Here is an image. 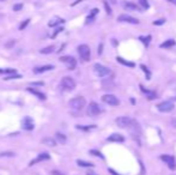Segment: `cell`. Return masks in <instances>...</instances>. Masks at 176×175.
Returning <instances> with one entry per match:
<instances>
[{
    "label": "cell",
    "mask_w": 176,
    "mask_h": 175,
    "mask_svg": "<svg viewBox=\"0 0 176 175\" xmlns=\"http://www.w3.org/2000/svg\"><path fill=\"white\" fill-rule=\"evenodd\" d=\"M68 106L71 107V109L73 110H81L85 106H86V100L81 96H78V97H74L72 98L70 102H68Z\"/></svg>",
    "instance_id": "cell-1"
},
{
    "label": "cell",
    "mask_w": 176,
    "mask_h": 175,
    "mask_svg": "<svg viewBox=\"0 0 176 175\" xmlns=\"http://www.w3.org/2000/svg\"><path fill=\"white\" fill-rule=\"evenodd\" d=\"M60 85L64 90L66 91H72L74 88H76V82L71 78V77H64L60 82Z\"/></svg>",
    "instance_id": "cell-2"
},
{
    "label": "cell",
    "mask_w": 176,
    "mask_h": 175,
    "mask_svg": "<svg viewBox=\"0 0 176 175\" xmlns=\"http://www.w3.org/2000/svg\"><path fill=\"white\" fill-rule=\"evenodd\" d=\"M78 54H79V56L84 61H89V60H90V55H91V52H90L89 46L80 44V46L78 47Z\"/></svg>",
    "instance_id": "cell-3"
},
{
    "label": "cell",
    "mask_w": 176,
    "mask_h": 175,
    "mask_svg": "<svg viewBox=\"0 0 176 175\" xmlns=\"http://www.w3.org/2000/svg\"><path fill=\"white\" fill-rule=\"evenodd\" d=\"M60 61H61L63 64H65L68 70H74V69L77 67V60L74 59L73 56H71V55L61 56V58H60Z\"/></svg>",
    "instance_id": "cell-4"
},
{
    "label": "cell",
    "mask_w": 176,
    "mask_h": 175,
    "mask_svg": "<svg viewBox=\"0 0 176 175\" xmlns=\"http://www.w3.org/2000/svg\"><path fill=\"white\" fill-rule=\"evenodd\" d=\"M101 112H102V109H101V107L96 102L89 103L87 109H86V113H87V115H89V116H97V115L101 114Z\"/></svg>",
    "instance_id": "cell-5"
},
{
    "label": "cell",
    "mask_w": 176,
    "mask_h": 175,
    "mask_svg": "<svg viewBox=\"0 0 176 175\" xmlns=\"http://www.w3.org/2000/svg\"><path fill=\"white\" fill-rule=\"evenodd\" d=\"M94 71H95V73H96L98 77H102V78L110 74V70H109L108 67L101 65V64H95V65H94Z\"/></svg>",
    "instance_id": "cell-6"
},
{
    "label": "cell",
    "mask_w": 176,
    "mask_h": 175,
    "mask_svg": "<svg viewBox=\"0 0 176 175\" xmlns=\"http://www.w3.org/2000/svg\"><path fill=\"white\" fill-rule=\"evenodd\" d=\"M116 124L119 127L121 128H127V127H131L132 124H133V120L131 118H128V116H119L116 120Z\"/></svg>",
    "instance_id": "cell-7"
},
{
    "label": "cell",
    "mask_w": 176,
    "mask_h": 175,
    "mask_svg": "<svg viewBox=\"0 0 176 175\" xmlns=\"http://www.w3.org/2000/svg\"><path fill=\"white\" fill-rule=\"evenodd\" d=\"M102 101H103L104 103L109 104V106H113V107H115V106H119V104H120V100L117 98L116 96L111 95V94L103 95V96H102Z\"/></svg>",
    "instance_id": "cell-8"
},
{
    "label": "cell",
    "mask_w": 176,
    "mask_h": 175,
    "mask_svg": "<svg viewBox=\"0 0 176 175\" xmlns=\"http://www.w3.org/2000/svg\"><path fill=\"white\" fill-rule=\"evenodd\" d=\"M174 108H175V104L171 101H164V102H161L159 104H157V109L162 113H169Z\"/></svg>",
    "instance_id": "cell-9"
},
{
    "label": "cell",
    "mask_w": 176,
    "mask_h": 175,
    "mask_svg": "<svg viewBox=\"0 0 176 175\" xmlns=\"http://www.w3.org/2000/svg\"><path fill=\"white\" fill-rule=\"evenodd\" d=\"M35 127V124H34V120L30 118V116H25V118L22 120V128L25 130V131H31L34 130Z\"/></svg>",
    "instance_id": "cell-10"
},
{
    "label": "cell",
    "mask_w": 176,
    "mask_h": 175,
    "mask_svg": "<svg viewBox=\"0 0 176 175\" xmlns=\"http://www.w3.org/2000/svg\"><path fill=\"white\" fill-rule=\"evenodd\" d=\"M161 160L163 162H165V164L170 168V169H175L176 168V162L175 158L171 155H161Z\"/></svg>",
    "instance_id": "cell-11"
},
{
    "label": "cell",
    "mask_w": 176,
    "mask_h": 175,
    "mask_svg": "<svg viewBox=\"0 0 176 175\" xmlns=\"http://www.w3.org/2000/svg\"><path fill=\"white\" fill-rule=\"evenodd\" d=\"M117 20L122 23H129V24H139V20L137 18H133L128 15H120L117 17Z\"/></svg>",
    "instance_id": "cell-12"
},
{
    "label": "cell",
    "mask_w": 176,
    "mask_h": 175,
    "mask_svg": "<svg viewBox=\"0 0 176 175\" xmlns=\"http://www.w3.org/2000/svg\"><path fill=\"white\" fill-rule=\"evenodd\" d=\"M50 158V156H49V154H47V152H42V154H40L36 158H34L31 162H30V167H33V166H35V164H37V163H40V162H43V161H46V160H49Z\"/></svg>",
    "instance_id": "cell-13"
},
{
    "label": "cell",
    "mask_w": 176,
    "mask_h": 175,
    "mask_svg": "<svg viewBox=\"0 0 176 175\" xmlns=\"http://www.w3.org/2000/svg\"><path fill=\"white\" fill-rule=\"evenodd\" d=\"M107 140L108 141H115V143H122V141H125V137L120 133H113L111 136H109L107 138Z\"/></svg>",
    "instance_id": "cell-14"
},
{
    "label": "cell",
    "mask_w": 176,
    "mask_h": 175,
    "mask_svg": "<svg viewBox=\"0 0 176 175\" xmlns=\"http://www.w3.org/2000/svg\"><path fill=\"white\" fill-rule=\"evenodd\" d=\"M139 88H140V90H141V93L148 97L149 100H155L156 97H157V95H156V93L155 91H152V90H149V89H145V88L143 86V85H139Z\"/></svg>",
    "instance_id": "cell-15"
},
{
    "label": "cell",
    "mask_w": 176,
    "mask_h": 175,
    "mask_svg": "<svg viewBox=\"0 0 176 175\" xmlns=\"http://www.w3.org/2000/svg\"><path fill=\"white\" fill-rule=\"evenodd\" d=\"M28 91L30 93V94H33L34 96H36V97H39L40 100H42V101H44L47 97H46V95L42 93V91H40V90H37V89H34V88H28Z\"/></svg>",
    "instance_id": "cell-16"
},
{
    "label": "cell",
    "mask_w": 176,
    "mask_h": 175,
    "mask_svg": "<svg viewBox=\"0 0 176 175\" xmlns=\"http://www.w3.org/2000/svg\"><path fill=\"white\" fill-rule=\"evenodd\" d=\"M54 70V66L53 65H43V66H40V67H35L34 69V73H43V72H47V71H52Z\"/></svg>",
    "instance_id": "cell-17"
},
{
    "label": "cell",
    "mask_w": 176,
    "mask_h": 175,
    "mask_svg": "<svg viewBox=\"0 0 176 175\" xmlns=\"http://www.w3.org/2000/svg\"><path fill=\"white\" fill-rule=\"evenodd\" d=\"M122 7L127 11H139V7L135 4L129 3V1H122Z\"/></svg>",
    "instance_id": "cell-18"
},
{
    "label": "cell",
    "mask_w": 176,
    "mask_h": 175,
    "mask_svg": "<svg viewBox=\"0 0 176 175\" xmlns=\"http://www.w3.org/2000/svg\"><path fill=\"white\" fill-rule=\"evenodd\" d=\"M41 141H42V144L48 145V147H55L56 143H57L55 139H53V138H50V137H46V138H43Z\"/></svg>",
    "instance_id": "cell-19"
},
{
    "label": "cell",
    "mask_w": 176,
    "mask_h": 175,
    "mask_svg": "<svg viewBox=\"0 0 176 175\" xmlns=\"http://www.w3.org/2000/svg\"><path fill=\"white\" fill-rule=\"evenodd\" d=\"M116 60H117V63H120V64H122V65H125V66H128V67H131V69H133V67L135 66L134 63H132V61H127V60L122 59L121 56H117V58H116Z\"/></svg>",
    "instance_id": "cell-20"
},
{
    "label": "cell",
    "mask_w": 176,
    "mask_h": 175,
    "mask_svg": "<svg viewBox=\"0 0 176 175\" xmlns=\"http://www.w3.org/2000/svg\"><path fill=\"white\" fill-rule=\"evenodd\" d=\"M102 85H103L104 89H114V88H115V83H114L113 80H110V79L103 80V82H102Z\"/></svg>",
    "instance_id": "cell-21"
},
{
    "label": "cell",
    "mask_w": 176,
    "mask_h": 175,
    "mask_svg": "<svg viewBox=\"0 0 176 175\" xmlns=\"http://www.w3.org/2000/svg\"><path fill=\"white\" fill-rule=\"evenodd\" d=\"M77 164L79 167H84V168H92L94 167V164L91 162H86V161H83V160H78Z\"/></svg>",
    "instance_id": "cell-22"
},
{
    "label": "cell",
    "mask_w": 176,
    "mask_h": 175,
    "mask_svg": "<svg viewBox=\"0 0 176 175\" xmlns=\"http://www.w3.org/2000/svg\"><path fill=\"white\" fill-rule=\"evenodd\" d=\"M55 140L60 144H65L66 143V136L63 133H56L55 134Z\"/></svg>",
    "instance_id": "cell-23"
},
{
    "label": "cell",
    "mask_w": 176,
    "mask_h": 175,
    "mask_svg": "<svg viewBox=\"0 0 176 175\" xmlns=\"http://www.w3.org/2000/svg\"><path fill=\"white\" fill-rule=\"evenodd\" d=\"M98 13V9H94V10H91V13L87 16V18H86V23H90V22H92L94 19H95V17H96V15Z\"/></svg>",
    "instance_id": "cell-24"
},
{
    "label": "cell",
    "mask_w": 176,
    "mask_h": 175,
    "mask_svg": "<svg viewBox=\"0 0 176 175\" xmlns=\"http://www.w3.org/2000/svg\"><path fill=\"white\" fill-rule=\"evenodd\" d=\"M77 128L80 130V131H91V130H95L96 126H95V125H87V126H84V125H77Z\"/></svg>",
    "instance_id": "cell-25"
},
{
    "label": "cell",
    "mask_w": 176,
    "mask_h": 175,
    "mask_svg": "<svg viewBox=\"0 0 176 175\" xmlns=\"http://www.w3.org/2000/svg\"><path fill=\"white\" fill-rule=\"evenodd\" d=\"M175 44H176L175 40H167L165 42H163V43L161 44V48H170V47H172V46H175Z\"/></svg>",
    "instance_id": "cell-26"
},
{
    "label": "cell",
    "mask_w": 176,
    "mask_h": 175,
    "mask_svg": "<svg viewBox=\"0 0 176 175\" xmlns=\"http://www.w3.org/2000/svg\"><path fill=\"white\" fill-rule=\"evenodd\" d=\"M65 20L64 19H61V18H55V19H52L49 23H48V25L49 26H56L57 24H63Z\"/></svg>",
    "instance_id": "cell-27"
},
{
    "label": "cell",
    "mask_w": 176,
    "mask_h": 175,
    "mask_svg": "<svg viewBox=\"0 0 176 175\" xmlns=\"http://www.w3.org/2000/svg\"><path fill=\"white\" fill-rule=\"evenodd\" d=\"M16 73V70L15 69H0V74H15Z\"/></svg>",
    "instance_id": "cell-28"
},
{
    "label": "cell",
    "mask_w": 176,
    "mask_h": 175,
    "mask_svg": "<svg viewBox=\"0 0 176 175\" xmlns=\"http://www.w3.org/2000/svg\"><path fill=\"white\" fill-rule=\"evenodd\" d=\"M54 49H55V47H54V46H49V47L42 48V49L40 50V53H41V54H50V53H53V52H54Z\"/></svg>",
    "instance_id": "cell-29"
},
{
    "label": "cell",
    "mask_w": 176,
    "mask_h": 175,
    "mask_svg": "<svg viewBox=\"0 0 176 175\" xmlns=\"http://www.w3.org/2000/svg\"><path fill=\"white\" fill-rule=\"evenodd\" d=\"M139 40H140V41H141V42H143V43H144L146 47H149V44H150V41H151V35L146 36V37H145V36H140V37H139Z\"/></svg>",
    "instance_id": "cell-30"
},
{
    "label": "cell",
    "mask_w": 176,
    "mask_h": 175,
    "mask_svg": "<svg viewBox=\"0 0 176 175\" xmlns=\"http://www.w3.org/2000/svg\"><path fill=\"white\" fill-rule=\"evenodd\" d=\"M140 69L144 71V73L146 74V79H151V72L149 71V69L146 67L145 65H140Z\"/></svg>",
    "instance_id": "cell-31"
},
{
    "label": "cell",
    "mask_w": 176,
    "mask_h": 175,
    "mask_svg": "<svg viewBox=\"0 0 176 175\" xmlns=\"http://www.w3.org/2000/svg\"><path fill=\"white\" fill-rule=\"evenodd\" d=\"M139 4H140V6H141L144 10H146V9H149V7H150V5H149V3H148V0H139Z\"/></svg>",
    "instance_id": "cell-32"
},
{
    "label": "cell",
    "mask_w": 176,
    "mask_h": 175,
    "mask_svg": "<svg viewBox=\"0 0 176 175\" xmlns=\"http://www.w3.org/2000/svg\"><path fill=\"white\" fill-rule=\"evenodd\" d=\"M90 154L94 155V156H97V157H100V158H102V160H104V156H103L100 151H97V150H90Z\"/></svg>",
    "instance_id": "cell-33"
},
{
    "label": "cell",
    "mask_w": 176,
    "mask_h": 175,
    "mask_svg": "<svg viewBox=\"0 0 176 175\" xmlns=\"http://www.w3.org/2000/svg\"><path fill=\"white\" fill-rule=\"evenodd\" d=\"M29 23H30V19H25V20H24V22L19 25V30H24V29L28 26V24H29Z\"/></svg>",
    "instance_id": "cell-34"
},
{
    "label": "cell",
    "mask_w": 176,
    "mask_h": 175,
    "mask_svg": "<svg viewBox=\"0 0 176 175\" xmlns=\"http://www.w3.org/2000/svg\"><path fill=\"white\" fill-rule=\"evenodd\" d=\"M15 152H12V151H9V152H1V154H0V157H15Z\"/></svg>",
    "instance_id": "cell-35"
},
{
    "label": "cell",
    "mask_w": 176,
    "mask_h": 175,
    "mask_svg": "<svg viewBox=\"0 0 176 175\" xmlns=\"http://www.w3.org/2000/svg\"><path fill=\"white\" fill-rule=\"evenodd\" d=\"M18 79V78H22V76L20 74H10V76H6V80H10V79Z\"/></svg>",
    "instance_id": "cell-36"
},
{
    "label": "cell",
    "mask_w": 176,
    "mask_h": 175,
    "mask_svg": "<svg viewBox=\"0 0 176 175\" xmlns=\"http://www.w3.org/2000/svg\"><path fill=\"white\" fill-rule=\"evenodd\" d=\"M103 5H104V7H105V11H107V13H108V15H111V9H110L109 4H108L107 1H104V3H103Z\"/></svg>",
    "instance_id": "cell-37"
},
{
    "label": "cell",
    "mask_w": 176,
    "mask_h": 175,
    "mask_svg": "<svg viewBox=\"0 0 176 175\" xmlns=\"http://www.w3.org/2000/svg\"><path fill=\"white\" fill-rule=\"evenodd\" d=\"M165 23V19H158V20H155L153 22V25H162Z\"/></svg>",
    "instance_id": "cell-38"
},
{
    "label": "cell",
    "mask_w": 176,
    "mask_h": 175,
    "mask_svg": "<svg viewBox=\"0 0 176 175\" xmlns=\"http://www.w3.org/2000/svg\"><path fill=\"white\" fill-rule=\"evenodd\" d=\"M23 9V5L22 4H18V5H15L13 6V11H20Z\"/></svg>",
    "instance_id": "cell-39"
},
{
    "label": "cell",
    "mask_w": 176,
    "mask_h": 175,
    "mask_svg": "<svg viewBox=\"0 0 176 175\" xmlns=\"http://www.w3.org/2000/svg\"><path fill=\"white\" fill-rule=\"evenodd\" d=\"M52 175H65V174H63V173H60V171H57V170H53V171H52Z\"/></svg>",
    "instance_id": "cell-40"
},
{
    "label": "cell",
    "mask_w": 176,
    "mask_h": 175,
    "mask_svg": "<svg viewBox=\"0 0 176 175\" xmlns=\"http://www.w3.org/2000/svg\"><path fill=\"white\" fill-rule=\"evenodd\" d=\"M108 170H109V173H110V174H113V175H120L119 173H116V171H115V170H113V169H108Z\"/></svg>",
    "instance_id": "cell-41"
},
{
    "label": "cell",
    "mask_w": 176,
    "mask_h": 175,
    "mask_svg": "<svg viewBox=\"0 0 176 175\" xmlns=\"http://www.w3.org/2000/svg\"><path fill=\"white\" fill-rule=\"evenodd\" d=\"M31 85H40V86H42L43 83L42 82H35V83H31Z\"/></svg>",
    "instance_id": "cell-42"
},
{
    "label": "cell",
    "mask_w": 176,
    "mask_h": 175,
    "mask_svg": "<svg viewBox=\"0 0 176 175\" xmlns=\"http://www.w3.org/2000/svg\"><path fill=\"white\" fill-rule=\"evenodd\" d=\"M171 126H172L174 128H176V119H172V120H171Z\"/></svg>",
    "instance_id": "cell-43"
},
{
    "label": "cell",
    "mask_w": 176,
    "mask_h": 175,
    "mask_svg": "<svg viewBox=\"0 0 176 175\" xmlns=\"http://www.w3.org/2000/svg\"><path fill=\"white\" fill-rule=\"evenodd\" d=\"M13 43H15V41H11L10 43H6V47H11V46H12Z\"/></svg>",
    "instance_id": "cell-44"
},
{
    "label": "cell",
    "mask_w": 176,
    "mask_h": 175,
    "mask_svg": "<svg viewBox=\"0 0 176 175\" xmlns=\"http://www.w3.org/2000/svg\"><path fill=\"white\" fill-rule=\"evenodd\" d=\"M102 47H103V44H100V49H98V54H101V53H102Z\"/></svg>",
    "instance_id": "cell-45"
},
{
    "label": "cell",
    "mask_w": 176,
    "mask_h": 175,
    "mask_svg": "<svg viewBox=\"0 0 176 175\" xmlns=\"http://www.w3.org/2000/svg\"><path fill=\"white\" fill-rule=\"evenodd\" d=\"M169 3H171V4H174V5H176V0H168Z\"/></svg>",
    "instance_id": "cell-46"
},
{
    "label": "cell",
    "mask_w": 176,
    "mask_h": 175,
    "mask_svg": "<svg viewBox=\"0 0 176 175\" xmlns=\"http://www.w3.org/2000/svg\"><path fill=\"white\" fill-rule=\"evenodd\" d=\"M109 1H110V3H113V4H115V3H116V0H109Z\"/></svg>",
    "instance_id": "cell-47"
},
{
    "label": "cell",
    "mask_w": 176,
    "mask_h": 175,
    "mask_svg": "<svg viewBox=\"0 0 176 175\" xmlns=\"http://www.w3.org/2000/svg\"><path fill=\"white\" fill-rule=\"evenodd\" d=\"M87 175H94V174H91V173H89V174H87Z\"/></svg>",
    "instance_id": "cell-48"
},
{
    "label": "cell",
    "mask_w": 176,
    "mask_h": 175,
    "mask_svg": "<svg viewBox=\"0 0 176 175\" xmlns=\"http://www.w3.org/2000/svg\"><path fill=\"white\" fill-rule=\"evenodd\" d=\"M3 1H4V0H3Z\"/></svg>",
    "instance_id": "cell-49"
}]
</instances>
